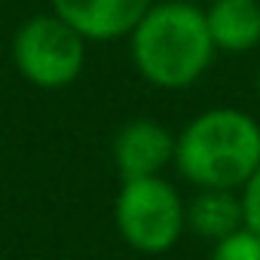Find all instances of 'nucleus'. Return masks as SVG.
I'll list each match as a JSON object with an SVG mask.
<instances>
[{
    "label": "nucleus",
    "instance_id": "1",
    "mask_svg": "<svg viewBox=\"0 0 260 260\" xmlns=\"http://www.w3.org/2000/svg\"><path fill=\"white\" fill-rule=\"evenodd\" d=\"M128 37L138 74L159 89L193 86L214 58L205 10L190 0L150 4Z\"/></svg>",
    "mask_w": 260,
    "mask_h": 260
},
{
    "label": "nucleus",
    "instance_id": "2",
    "mask_svg": "<svg viewBox=\"0 0 260 260\" xmlns=\"http://www.w3.org/2000/svg\"><path fill=\"white\" fill-rule=\"evenodd\" d=\"M178 172L202 190H236L260 166V125L233 107L199 113L175 138Z\"/></svg>",
    "mask_w": 260,
    "mask_h": 260
},
{
    "label": "nucleus",
    "instance_id": "3",
    "mask_svg": "<svg viewBox=\"0 0 260 260\" xmlns=\"http://www.w3.org/2000/svg\"><path fill=\"white\" fill-rule=\"evenodd\" d=\"M113 217L122 239L141 254H166L184 230V205L159 175L122 181Z\"/></svg>",
    "mask_w": 260,
    "mask_h": 260
},
{
    "label": "nucleus",
    "instance_id": "4",
    "mask_svg": "<svg viewBox=\"0 0 260 260\" xmlns=\"http://www.w3.org/2000/svg\"><path fill=\"white\" fill-rule=\"evenodd\" d=\"M13 61L28 83L40 89H64L83 71L86 37L55 13L34 16L16 31Z\"/></svg>",
    "mask_w": 260,
    "mask_h": 260
},
{
    "label": "nucleus",
    "instance_id": "5",
    "mask_svg": "<svg viewBox=\"0 0 260 260\" xmlns=\"http://www.w3.org/2000/svg\"><path fill=\"white\" fill-rule=\"evenodd\" d=\"M153 0H52V13L86 40H116L132 34Z\"/></svg>",
    "mask_w": 260,
    "mask_h": 260
},
{
    "label": "nucleus",
    "instance_id": "6",
    "mask_svg": "<svg viewBox=\"0 0 260 260\" xmlns=\"http://www.w3.org/2000/svg\"><path fill=\"white\" fill-rule=\"evenodd\" d=\"M175 159V138L156 119L128 122L113 141V166L122 181L159 175Z\"/></svg>",
    "mask_w": 260,
    "mask_h": 260
},
{
    "label": "nucleus",
    "instance_id": "7",
    "mask_svg": "<svg viewBox=\"0 0 260 260\" xmlns=\"http://www.w3.org/2000/svg\"><path fill=\"white\" fill-rule=\"evenodd\" d=\"M205 25L214 49L248 52L260 43V4L257 0H211Z\"/></svg>",
    "mask_w": 260,
    "mask_h": 260
},
{
    "label": "nucleus",
    "instance_id": "8",
    "mask_svg": "<svg viewBox=\"0 0 260 260\" xmlns=\"http://www.w3.org/2000/svg\"><path fill=\"white\" fill-rule=\"evenodd\" d=\"M184 223H190L199 236L217 242L236 233L239 226H245L242 196H236L233 190H202L193 199V205L184 211Z\"/></svg>",
    "mask_w": 260,
    "mask_h": 260
},
{
    "label": "nucleus",
    "instance_id": "9",
    "mask_svg": "<svg viewBox=\"0 0 260 260\" xmlns=\"http://www.w3.org/2000/svg\"><path fill=\"white\" fill-rule=\"evenodd\" d=\"M211 260H260V236L248 226H239L214 242Z\"/></svg>",
    "mask_w": 260,
    "mask_h": 260
},
{
    "label": "nucleus",
    "instance_id": "10",
    "mask_svg": "<svg viewBox=\"0 0 260 260\" xmlns=\"http://www.w3.org/2000/svg\"><path fill=\"white\" fill-rule=\"evenodd\" d=\"M242 214H245V226L260 236V166L242 187Z\"/></svg>",
    "mask_w": 260,
    "mask_h": 260
},
{
    "label": "nucleus",
    "instance_id": "11",
    "mask_svg": "<svg viewBox=\"0 0 260 260\" xmlns=\"http://www.w3.org/2000/svg\"><path fill=\"white\" fill-rule=\"evenodd\" d=\"M257 95H260V71H257Z\"/></svg>",
    "mask_w": 260,
    "mask_h": 260
}]
</instances>
